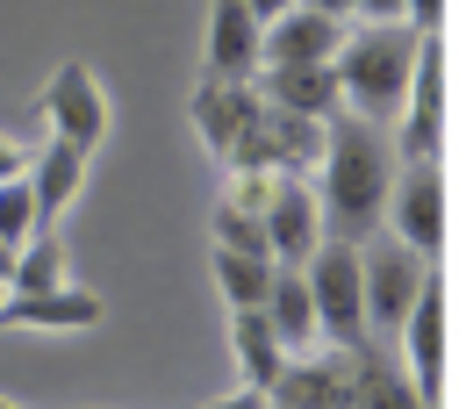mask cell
Listing matches in <instances>:
<instances>
[{"label": "cell", "mask_w": 459, "mask_h": 409, "mask_svg": "<svg viewBox=\"0 0 459 409\" xmlns=\"http://www.w3.org/2000/svg\"><path fill=\"white\" fill-rule=\"evenodd\" d=\"M402 179V144L394 129L366 122V115H330L323 122V165H316V201H323V230L337 244H366L394 201Z\"/></svg>", "instance_id": "cell-1"}, {"label": "cell", "mask_w": 459, "mask_h": 409, "mask_svg": "<svg viewBox=\"0 0 459 409\" xmlns=\"http://www.w3.org/2000/svg\"><path fill=\"white\" fill-rule=\"evenodd\" d=\"M423 29L416 22H366L359 36H344V57H337V86H344V108L394 129L402 108H409V86H416V57H423Z\"/></svg>", "instance_id": "cell-2"}, {"label": "cell", "mask_w": 459, "mask_h": 409, "mask_svg": "<svg viewBox=\"0 0 459 409\" xmlns=\"http://www.w3.org/2000/svg\"><path fill=\"white\" fill-rule=\"evenodd\" d=\"M359 273H366V323H373V337H380V344L402 337L409 309H416L423 287H430V258L387 230V237H366V244H359Z\"/></svg>", "instance_id": "cell-3"}, {"label": "cell", "mask_w": 459, "mask_h": 409, "mask_svg": "<svg viewBox=\"0 0 459 409\" xmlns=\"http://www.w3.org/2000/svg\"><path fill=\"white\" fill-rule=\"evenodd\" d=\"M301 273H308V294H316V316H323L330 352L366 344V337H373V323H366V273H359V244L323 237V251H316Z\"/></svg>", "instance_id": "cell-4"}, {"label": "cell", "mask_w": 459, "mask_h": 409, "mask_svg": "<svg viewBox=\"0 0 459 409\" xmlns=\"http://www.w3.org/2000/svg\"><path fill=\"white\" fill-rule=\"evenodd\" d=\"M323 201H316V187L301 179V172H273V187H265V244H273V258L280 265H308L316 251H323Z\"/></svg>", "instance_id": "cell-5"}, {"label": "cell", "mask_w": 459, "mask_h": 409, "mask_svg": "<svg viewBox=\"0 0 459 409\" xmlns=\"http://www.w3.org/2000/svg\"><path fill=\"white\" fill-rule=\"evenodd\" d=\"M43 122H50V136H65V144H79V151H93L108 129H115V108H108V93H100V79H93V65H57V79L43 86Z\"/></svg>", "instance_id": "cell-6"}, {"label": "cell", "mask_w": 459, "mask_h": 409, "mask_svg": "<svg viewBox=\"0 0 459 409\" xmlns=\"http://www.w3.org/2000/svg\"><path fill=\"white\" fill-rule=\"evenodd\" d=\"M394 144H402V165H437V144H445V50H437V36L416 57V86L394 122Z\"/></svg>", "instance_id": "cell-7"}, {"label": "cell", "mask_w": 459, "mask_h": 409, "mask_svg": "<svg viewBox=\"0 0 459 409\" xmlns=\"http://www.w3.org/2000/svg\"><path fill=\"white\" fill-rule=\"evenodd\" d=\"M258 108H265L258 79H251V86H237V79H201V86H194V129H201V144H208L215 165L237 158V144L251 136Z\"/></svg>", "instance_id": "cell-8"}, {"label": "cell", "mask_w": 459, "mask_h": 409, "mask_svg": "<svg viewBox=\"0 0 459 409\" xmlns=\"http://www.w3.org/2000/svg\"><path fill=\"white\" fill-rule=\"evenodd\" d=\"M258 72H265V22L251 14V0H208V79L251 86Z\"/></svg>", "instance_id": "cell-9"}, {"label": "cell", "mask_w": 459, "mask_h": 409, "mask_svg": "<svg viewBox=\"0 0 459 409\" xmlns=\"http://www.w3.org/2000/svg\"><path fill=\"white\" fill-rule=\"evenodd\" d=\"M337 359H344V387H351V409H430V402L416 395V380L402 373L394 344L366 337V344H351V352H337Z\"/></svg>", "instance_id": "cell-10"}, {"label": "cell", "mask_w": 459, "mask_h": 409, "mask_svg": "<svg viewBox=\"0 0 459 409\" xmlns=\"http://www.w3.org/2000/svg\"><path fill=\"white\" fill-rule=\"evenodd\" d=\"M387 222L402 244H416L423 258L445 244V172L437 165H402L394 179V201H387Z\"/></svg>", "instance_id": "cell-11"}, {"label": "cell", "mask_w": 459, "mask_h": 409, "mask_svg": "<svg viewBox=\"0 0 459 409\" xmlns=\"http://www.w3.org/2000/svg\"><path fill=\"white\" fill-rule=\"evenodd\" d=\"M344 57V22L316 7H287L265 22V65H337Z\"/></svg>", "instance_id": "cell-12"}, {"label": "cell", "mask_w": 459, "mask_h": 409, "mask_svg": "<svg viewBox=\"0 0 459 409\" xmlns=\"http://www.w3.org/2000/svg\"><path fill=\"white\" fill-rule=\"evenodd\" d=\"M108 316V301L93 294V287H50V294H14V301H0V330H93Z\"/></svg>", "instance_id": "cell-13"}, {"label": "cell", "mask_w": 459, "mask_h": 409, "mask_svg": "<svg viewBox=\"0 0 459 409\" xmlns=\"http://www.w3.org/2000/svg\"><path fill=\"white\" fill-rule=\"evenodd\" d=\"M402 352H409V380H416V395L437 409V395H445V287H437V280H430L423 301L409 309V323H402Z\"/></svg>", "instance_id": "cell-14"}, {"label": "cell", "mask_w": 459, "mask_h": 409, "mask_svg": "<svg viewBox=\"0 0 459 409\" xmlns=\"http://www.w3.org/2000/svg\"><path fill=\"white\" fill-rule=\"evenodd\" d=\"M258 93L287 115H308V122H330L344 108V86H337V65H265L258 72Z\"/></svg>", "instance_id": "cell-15"}, {"label": "cell", "mask_w": 459, "mask_h": 409, "mask_svg": "<svg viewBox=\"0 0 459 409\" xmlns=\"http://www.w3.org/2000/svg\"><path fill=\"white\" fill-rule=\"evenodd\" d=\"M265 323L287 344V359H308L323 344V316H316V294H308V273L301 265H280V280L265 294Z\"/></svg>", "instance_id": "cell-16"}, {"label": "cell", "mask_w": 459, "mask_h": 409, "mask_svg": "<svg viewBox=\"0 0 459 409\" xmlns=\"http://www.w3.org/2000/svg\"><path fill=\"white\" fill-rule=\"evenodd\" d=\"M351 387H344V359L337 352H308V359H287V373L273 380V409H344Z\"/></svg>", "instance_id": "cell-17"}, {"label": "cell", "mask_w": 459, "mask_h": 409, "mask_svg": "<svg viewBox=\"0 0 459 409\" xmlns=\"http://www.w3.org/2000/svg\"><path fill=\"white\" fill-rule=\"evenodd\" d=\"M230 352L244 366V387H258V395H273V380L287 373V344L273 337L265 309H230Z\"/></svg>", "instance_id": "cell-18"}, {"label": "cell", "mask_w": 459, "mask_h": 409, "mask_svg": "<svg viewBox=\"0 0 459 409\" xmlns=\"http://www.w3.org/2000/svg\"><path fill=\"white\" fill-rule=\"evenodd\" d=\"M86 158H93V151H79V144H65V136H50V144L36 151L29 187H36V201H43V222L65 215V208L79 201V187H86Z\"/></svg>", "instance_id": "cell-19"}, {"label": "cell", "mask_w": 459, "mask_h": 409, "mask_svg": "<svg viewBox=\"0 0 459 409\" xmlns=\"http://www.w3.org/2000/svg\"><path fill=\"white\" fill-rule=\"evenodd\" d=\"M215 287H222V309H265L273 280H280V258H251V251H215Z\"/></svg>", "instance_id": "cell-20"}, {"label": "cell", "mask_w": 459, "mask_h": 409, "mask_svg": "<svg viewBox=\"0 0 459 409\" xmlns=\"http://www.w3.org/2000/svg\"><path fill=\"white\" fill-rule=\"evenodd\" d=\"M50 287H65V244H57L50 230H36V237L22 244V258H14L7 294H50Z\"/></svg>", "instance_id": "cell-21"}, {"label": "cell", "mask_w": 459, "mask_h": 409, "mask_svg": "<svg viewBox=\"0 0 459 409\" xmlns=\"http://www.w3.org/2000/svg\"><path fill=\"white\" fill-rule=\"evenodd\" d=\"M43 230V201H36V187H29V172H14V179H0V237L7 244H29Z\"/></svg>", "instance_id": "cell-22"}, {"label": "cell", "mask_w": 459, "mask_h": 409, "mask_svg": "<svg viewBox=\"0 0 459 409\" xmlns=\"http://www.w3.org/2000/svg\"><path fill=\"white\" fill-rule=\"evenodd\" d=\"M366 22H409V0H359Z\"/></svg>", "instance_id": "cell-23"}, {"label": "cell", "mask_w": 459, "mask_h": 409, "mask_svg": "<svg viewBox=\"0 0 459 409\" xmlns=\"http://www.w3.org/2000/svg\"><path fill=\"white\" fill-rule=\"evenodd\" d=\"M437 14H445V0H409V22H416L423 36H437Z\"/></svg>", "instance_id": "cell-24"}, {"label": "cell", "mask_w": 459, "mask_h": 409, "mask_svg": "<svg viewBox=\"0 0 459 409\" xmlns=\"http://www.w3.org/2000/svg\"><path fill=\"white\" fill-rule=\"evenodd\" d=\"M208 409H273V395H258V387H237V395H222V402H208Z\"/></svg>", "instance_id": "cell-25"}, {"label": "cell", "mask_w": 459, "mask_h": 409, "mask_svg": "<svg viewBox=\"0 0 459 409\" xmlns=\"http://www.w3.org/2000/svg\"><path fill=\"white\" fill-rule=\"evenodd\" d=\"M14 172H29V158H22V144L0 136V179H14Z\"/></svg>", "instance_id": "cell-26"}, {"label": "cell", "mask_w": 459, "mask_h": 409, "mask_svg": "<svg viewBox=\"0 0 459 409\" xmlns=\"http://www.w3.org/2000/svg\"><path fill=\"white\" fill-rule=\"evenodd\" d=\"M301 7H316V14H337V22H344V14H359V0H301Z\"/></svg>", "instance_id": "cell-27"}, {"label": "cell", "mask_w": 459, "mask_h": 409, "mask_svg": "<svg viewBox=\"0 0 459 409\" xmlns=\"http://www.w3.org/2000/svg\"><path fill=\"white\" fill-rule=\"evenodd\" d=\"M287 7H301V0H251V14H258V22H280Z\"/></svg>", "instance_id": "cell-28"}, {"label": "cell", "mask_w": 459, "mask_h": 409, "mask_svg": "<svg viewBox=\"0 0 459 409\" xmlns=\"http://www.w3.org/2000/svg\"><path fill=\"white\" fill-rule=\"evenodd\" d=\"M14 258H22V244H7V237H0V287L14 280Z\"/></svg>", "instance_id": "cell-29"}, {"label": "cell", "mask_w": 459, "mask_h": 409, "mask_svg": "<svg viewBox=\"0 0 459 409\" xmlns=\"http://www.w3.org/2000/svg\"><path fill=\"white\" fill-rule=\"evenodd\" d=\"M0 409H22V402H0Z\"/></svg>", "instance_id": "cell-30"}, {"label": "cell", "mask_w": 459, "mask_h": 409, "mask_svg": "<svg viewBox=\"0 0 459 409\" xmlns=\"http://www.w3.org/2000/svg\"><path fill=\"white\" fill-rule=\"evenodd\" d=\"M344 409H351V402H344Z\"/></svg>", "instance_id": "cell-31"}, {"label": "cell", "mask_w": 459, "mask_h": 409, "mask_svg": "<svg viewBox=\"0 0 459 409\" xmlns=\"http://www.w3.org/2000/svg\"><path fill=\"white\" fill-rule=\"evenodd\" d=\"M0 294H7V287H0Z\"/></svg>", "instance_id": "cell-32"}]
</instances>
